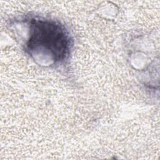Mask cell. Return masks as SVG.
I'll return each mask as SVG.
<instances>
[{
  "label": "cell",
  "instance_id": "cell-1",
  "mask_svg": "<svg viewBox=\"0 0 160 160\" xmlns=\"http://www.w3.org/2000/svg\"><path fill=\"white\" fill-rule=\"evenodd\" d=\"M8 26L25 53L38 65L55 69L68 65L74 41L59 21L26 14L10 19Z\"/></svg>",
  "mask_w": 160,
  "mask_h": 160
}]
</instances>
